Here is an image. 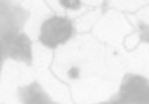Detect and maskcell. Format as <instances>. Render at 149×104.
Returning a JSON list of instances; mask_svg holds the SVG:
<instances>
[{
	"label": "cell",
	"instance_id": "obj_1",
	"mask_svg": "<svg viewBox=\"0 0 149 104\" xmlns=\"http://www.w3.org/2000/svg\"><path fill=\"white\" fill-rule=\"evenodd\" d=\"M72 25L65 17H53L44 21L41 27L39 40L43 45L49 48H55L63 44L72 37Z\"/></svg>",
	"mask_w": 149,
	"mask_h": 104
},
{
	"label": "cell",
	"instance_id": "obj_4",
	"mask_svg": "<svg viewBox=\"0 0 149 104\" xmlns=\"http://www.w3.org/2000/svg\"><path fill=\"white\" fill-rule=\"evenodd\" d=\"M60 4L68 9H78L81 6V0H59Z\"/></svg>",
	"mask_w": 149,
	"mask_h": 104
},
{
	"label": "cell",
	"instance_id": "obj_6",
	"mask_svg": "<svg viewBox=\"0 0 149 104\" xmlns=\"http://www.w3.org/2000/svg\"><path fill=\"white\" fill-rule=\"evenodd\" d=\"M68 76H70L72 79H76V78L79 77V69L77 67H72L70 71H68Z\"/></svg>",
	"mask_w": 149,
	"mask_h": 104
},
{
	"label": "cell",
	"instance_id": "obj_5",
	"mask_svg": "<svg viewBox=\"0 0 149 104\" xmlns=\"http://www.w3.org/2000/svg\"><path fill=\"white\" fill-rule=\"evenodd\" d=\"M141 30H142V36H141V39L144 40L145 42H149V27L144 24H141L140 26Z\"/></svg>",
	"mask_w": 149,
	"mask_h": 104
},
{
	"label": "cell",
	"instance_id": "obj_3",
	"mask_svg": "<svg viewBox=\"0 0 149 104\" xmlns=\"http://www.w3.org/2000/svg\"><path fill=\"white\" fill-rule=\"evenodd\" d=\"M4 50L6 54L15 59H21L30 63L32 58L31 43L29 38L24 34L21 35H11L6 37Z\"/></svg>",
	"mask_w": 149,
	"mask_h": 104
},
{
	"label": "cell",
	"instance_id": "obj_2",
	"mask_svg": "<svg viewBox=\"0 0 149 104\" xmlns=\"http://www.w3.org/2000/svg\"><path fill=\"white\" fill-rule=\"evenodd\" d=\"M118 103H149V81L140 76L128 75L120 87Z\"/></svg>",
	"mask_w": 149,
	"mask_h": 104
}]
</instances>
